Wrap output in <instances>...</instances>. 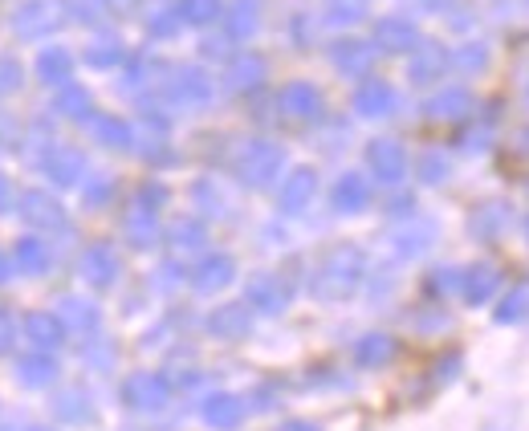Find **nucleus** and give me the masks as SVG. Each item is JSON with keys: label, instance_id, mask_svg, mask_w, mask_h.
<instances>
[{"label": "nucleus", "instance_id": "nucleus-21", "mask_svg": "<svg viewBox=\"0 0 529 431\" xmlns=\"http://www.w3.org/2000/svg\"><path fill=\"white\" fill-rule=\"evenodd\" d=\"M216 13H220V0H184V9H180V17H188V21H196V25L212 21Z\"/></svg>", "mask_w": 529, "mask_h": 431}, {"label": "nucleus", "instance_id": "nucleus-9", "mask_svg": "<svg viewBox=\"0 0 529 431\" xmlns=\"http://www.w3.org/2000/svg\"><path fill=\"white\" fill-rule=\"evenodd\" d=\"M367 196H371V188H367L363 175H346L338 188H334V204H338L342 212H359V208L367 204Z\"/></svg>", "mask_w": 529, "mask_h": 431}, {"label": "nucleus", "instance_id": "nucleus-4", "mask_svg": "<svg viewBox=\"0 0 529 431\" xmlns=\"http://www.w3.org/2000/svg\"><path fill=\"white\" fill-rule=\"evenodd\" d=\"M314 188H318V179H314V171H293V175L285 179V188H281V204H285L289 212H302V208L310 204V196H314Z\"/></svg>", "mask_w": 529, "mask_h": 431}, {"label": "nucleus", "instance_id": "nucleus-24", "mask_svg": "<svg viewBox=\"0 0 529 431\" xmlns=\"http://www.w3.org/2000/svg\"><path fill=\"white\" fill-rule=\"evenodd\" d=\"M98 135H102L110 147H127V143H131V131L123 127L119 118H98Z\"/></svg>", "mask_w": 529, "mask_h": 431}, {"label": "nucleus", "instance_id": "nucleus-29", "mask_svg": "<svg viewBox=\"0 0 529 431\" xmlns=\"http://www.w3.org/2000/svg\"><path fill=\"white\" fill-rule=\"evenodd\" d=\"M391 354H395V342H391V338H371V342L363 346V362H375V358L383 362V358H391Z\"/></svg>", "mask_w": 529, "mask_h": 431}, {"label": "nucleus", "instance_id": "nucleus-16", "mask_svg": "<svg viewBox=\"0 0 529 431\" xmlns=\"http://www.w3.org/2000/svg\"><path fill=\"white\" fill-rule=\"evenodd\" d=\"M261 74H265V66H261V57H241L237 66H232V86L237 90H245V86H257L261 82Z\"/></svg>", "mask_w": 529, "mask_h": 431}, {"label": "nucleus", "instance_id": "nucleus-11", "mask_svg": "<svg viewBox=\"0 0 529 431\" xmlns=\"http://www.w3.org/2000/svg\"><path fill=\"white\" fill-rule=\"evenodd\" d=\"M163 383L159 379H151V375H139V379H131L127 383V399L135 403V407H159L163 403Z\"/></svg>", "mask_w": 529, "mask_h": 431}, {"label": "nucleus", "instance_id": "nucleus-7", "mask_svg": "<svg viewBox=\"0 0 529 431\" xmlns=\"http://www.w3.org/2000/svg\"><path fill=\"white\" fill-rule=\"evenodd\" d=\"M277 106H285V114H293V118H314L318 114V94H314V86H285Z\"/></svg>", "mask_w": 529, "mask_h": 431}, {"label": "nucleus", "instance_id": "nucleus-20", "mask_svg": "<svg viewBox=\"0 0 529 431\" xmlns=\"http://www.w3.org/2000/svg\"><path fill=\"white\" fill-rule=\"evenodd\" d=\"M228 273H232V261H224V257H220V261H208V265L200 269L196 285H200V289H216V285L228 281Z\"/></svg>", "mask_w": 529, "mask_h": 431}, {"label": "nucleus", "instance_id": "nucleus-2", "mask_svg": "<svg viewBox=\"0 0 529 431\" xmlns=\"http://www.w3.org/2000/svg\"><path fill=\"white\" fill-rule=\"evenodd\" d=\"M21 216H25L29 224H37V228L66 224V212H62V204H57L53 196H45V192H29V196L21 200Z\"/></svg>", "mask_w": 529, "mask_h": 431}, {"label": "nucleus", "instance_id": "nucleus-32", "mask_svg": "<svg viewBox=\"0 0 529 431\" xmlns=\"http://www.w3.org/2000/svg\"><path fill=\"white\" fill-rule=\"evenodd\" d=\"M424 171H428V175H424V179H440V175H444V171H448V167H444V163H440V159H436V155H432V159H424Z\"/></svg>", "mask_w": 529, "mask_h": 431}, {"label": "nucleus", "instance_id": "nucleus-28", "mask_svg": "<svg viewBox=\"0 0 529 431\" xmlns=\"http://www.w3.org/2000/svg\"><path fill=\"white\" fill-rule=\"evenodd\" d=\"M57 106H62L66 114H90V94L86 90H66Z\"/></svg>", "mask_w": 529, "mask_h": 431}, {"label": "nucleus", "instance_id": "nucleus-10", "mask_svg": "<svg viewBox=\"0 0 529 431\" xmlns=\"http://www.w3.org/2000/svg\"><path fill=\"white\" fill-rule=\"evenodd\" d=\"M37 70H41L45 82H66L74 74V61H70L66 49H45L41 61H37Z\"/></svg>", "mask_w": 529, "mask_h": 431}, {"label": "nucleus", "instance_id": "nucleus-25", "mask_svg": "<svg viewBox=\"0 0 529 431\" xmlns=\"http://www.w3.org/2000/svg\"><path fill=\"white\" fill-rule=\"evenodd\" d=\"M21 379H25L29 387L49 383V379H53V362H49V358H29V362H25V371H21Z\"/></svg>", "mask_w": 529, "mask_h": 431}, {"label": "nucleus", "instance_id": "nucleus-12", "mask_svg": "<svg viewBox=\"0 0 529 431\" xmlns=\"http://www.w3.org/2000/svg\"><path fill=\"white\" fill-rule=\"evenodd\" d=\"M334 61H338L342 70L363 74V70L371 66V45H363V41H342V45L334 49Z\"/></svg>", "mask_w": 529, "mask_h": 431}, {"label": "nucleus", "instance_id": "nucleus-38", "mask_svg": "<svg viewBox=\"0 0 529 431\" xmlns=\"http://www.w3.org/2000/svg\"><path fill=\"white\" fill-rule=\"evenodd\" d=\"M5 192H9V188H5V179H0V204H5Z\"/></svg>", "mask_w": 529, "mask_h": 431}, {"label": "nucleus", "instance_id": "nucleus-1", "mask_svg": "<svg viewBox=\"0 0 529 431\" xmlns=\"http://www.w3.org/2000/svg\"><path fill=\"white\" fill-rule=\"evenodd\" d=\"M57 25V5L53 0H29V5L17 13V33L25 37H41Z\"/></svg>", "mask_w": 529, "mask_h": 431}, {"label": "nucleus", "instance_id": "nucleus-5", "mask_svg": "<svg viewBox=\"0 0 529 431\" xmlns=\"http://www.w3.org/2000/svg\"><path fill=\"white\" fill-rule=\"evenodd\" d=\"M371 167L379 171V179H399V175H403V167H407V155H403V147H399V143L383 139V143H375V147H371Z\"/></svg>", "mask_w": 529, "mask_h": 431}, {"label": "nucleus", "instance_id": "nucleus-35", "mask_svg": "<svg viewBox=\"0 0 529 431\" xmlns=\"http://www.w3.org/2000/svg\"><path fill=\"white\" fill-rule=\"evenodd\" d=\"M5 139H9V118L0 114V147H5Z\"/></svg>", "mask_w": 529, "mask_h": 431}, {"label": "nucleus", "instance_id": "nucleus-23", "mask_svg": "<svg viewBox=\"0 0 529 431\" xmlns=\"http://www.w3.org/2000/svg\"><path fill=\"white\" fill-rule=\"evenodd\" d=\"M493 285H497V273L493 269H473V273L464 277V293L468 297H485Z\"/></svg>", "mask_w": 529, "mask_h": 431}, {"label": "nucleus", "instance_id": "nucleus-36", "mask_svg": "<svg viewBox=\"0 0 529 431\" xmlns=\"http://www.w3.org/2000/svg\"><path fill=\"white\" fill-rule=\"evenodd\" d=\"M285 431H318V427H310V423H289Z\"/></svg>", "mask_w": 529, "mask_h": 431}, {"label": "nucleus", "instance_id": "nucleus-22", "mask_svg": "<svg viewBox=\"0 0 529 431\" xmlns=\"http://www.w3.org/2000/svg\"><path fill=\"white\" fill-rule=\"evenodd\" d=\"M334 21H359L367 13V0H326Z\"/></svg>", "mask_w": 529, "mask_h": 431}, {"label": "nucleus", "instance_id": "nucleus-8", "mask_svg": "<svg viewBox=\"0 0 529 431\" xmlns=\"http://www.w3.org/2000/svg\"><path fill=\"white\" fill-rule=\"evenodd\" d=\"M355 106H359L363 114H391V110H395V90H391L387 82H367V86L359 90Z\"/></svg>", "mask_w": 529, "mask_h": 431}, {"label": "nucleus", "instance_id": "nucleus-26", "mask_svg": "<svg viewBox=\"0 0 529 431\" xmlns=\"http://www.w3.org/2000/svg\"><path fill=\"white\" fill-rule=\"evenodd\" d=\"M253 25H257V17H253V5H249V0H241V5H237V17H232V37H245V33H253Z\"/></svg>", "mask_w": 529, "mask_h": 431}, {"label": "nucleus", "instance_id": "nucleus-27", "mask_svg": "<svg viewBox=\"0 0 529 431\" xmlns=\"http://www.w3.org/2000/svg\"><path fill=\"white\" fill-rule=\"evenodd\" d=\"M17 82H21V66H17L13 57H0V94L17 90Z\"/></svg>", "mask_w": 529, "mask_h": 431}, {"label": "nucleus", "instance_id": "nucleus-15", "mask_svg": "<svg viewBox=\"0 0 529 431\" xmlns=\"http://www.w3.org/2000/svg\"><path fill=\"white\" fill-rule=\"evenodd\" d=\"M25 330H29L33 342H41V346H49V342L57 346V342H62V326H57L49 314H33V318L25 322Z\"/></svg>", "mask_w": 529, "mask_h": 431}, {"label": "nucleus", "instance_id": "nucleus-14", "mask_svg": "<svg viewBox=\"0 0 529 431\" xmlns=\"http://www.w3.org/2000/svg\"><path fill=\"white\" fill-rule=\"evenodd\" d=\"M440 70H444V49H436V45L420 49V57L411 61V74H416V82H432Z\"/></svg>", "mask_w": 529, "mask_h": 431}, {"label": "nucleus", "instance_id": "nucleus-17", "mask_svg": "<svg viewBox=\"0 0 529 431\" xmlns=\"http://www.w3.org/2000/svg\"><path fill=\"white\" fill-rule=\"evenodd\" d=\"M468 106H473V98H468L464 90H448L444 98H436V102H432L436 118H460V114H468Z\"/></svg>", "mask_w": 529, "mask_h": 431}, {"label": "nucleus", "instance_id": "nucleus-34", "mask_svg": "<svg viewBox=\"0 0 529 431\" xmlns=\"http://www.w3.org/2000/svg\"><path fill=\"white\" fill-rule=\"evenodd\" d=\"M9 346V318H0V350Z\"/></svg>", "mask_w": 529, "mask_h": 431}, {"label": "nucleus", "instance_id": "nucleus-3", "mask_svg": "<svg viewBox=\"0 0 529 431\" xmlns=\"http://www.w3.org/2000/svg\"><path fill=\"white\" fill-rule=\"evenodd\" d=\"M277 167H281V151H277V147H269V143L249 147V155H245V163H241L245 179H253V183H265Z\"/></svg>", "mask_w": 529, "mask_h": 431}, {"label": "nucleus", "instance_id": "nucleus-19", "mask_svg": "<svg viewBox=\"0 0 529 431\" xmlns=\"http://www.w3.org/2000/svg\"><path fill=\"white\" fill-rule=\"evenodd\" d=\"M237 419H241V403L237 399H212L208 403V423L228 427V423H237Z\"/></svg>", "mask_w": 529, "mask_h": 431}, {"label": "nucleus", "instance_id": "nucleus-18", "mask_svg": "<svg viewBox=\"0 0 529 431\" xmlns=\"http://www.w3.org/2000/svg\"><path fill=\"white\" fill-rule=\"evenodd\" d=\"M49 171L62 179V183H70V179H78V171H82V159L74 155V151H53L49 155Z\"/></svg>", "mask_w": 529, "mask_h": 431}, {"label": "nucleus", "instance_id": "nucleus-31", "mask_svg": "<svg viewBox=\"0 0 529 431\" xmlns=\"http://www.w3.org/2000/svg\"><path fill=\"white\" fill-rule=\"evenodd\" d=\"M123 53H119V45H114V49H94L90 53V61H94V66H110V61H119Z\"/></svg>", "mask_w": 529, "mask_h": 431}, {"label": "nucleus", "instance_id": "nucleus-30", "mask_svg": "<svg viewBox=\"0 0 529 431\" xmlns=\"http://www.w3.org/2000/svg\"><path fill=\"white\" fill-rule=\"evenodd\" d=\"M17 261H21V265H29V269H41L45 249H41L37 240H29V244H21V249H17Z\"/></svg>", "mask_w": 529, "mask_h": 431}, {"label": "nucleus", "instance_id": "nucleus-13", "mask_svg": "<svg viewBox=\"0 0 529 431\" xmlns=\"http://www.w3.org/2000/svg\"><path fill=\"white\" fill-rule=\"evenodd\" d=\"M212 330H220V334H228V338L245 334V330H249V310H245V305H228V310H220V314L212 318Z\"/></svg>", "mask_w": 529, "mask_h": 431}, {"label": "nucleus", "instance_id": "nucleus-6", "mask_svg": "<svg viewBox=\"0 0 529 431\" xmlns=\"http://www.w3.org/2000/svg\"><path fill=\"white\" fill-rule=\"evenodd\" d=\"M375 41H379L383 49H416V29H411V21L387 17V21H379Z\"/></svg>", "mask_w": 529, "mask_h": 431}, {"label": "nucleus", "instance_id": "nucleus-37", "mask_svg": "<svg viewBox=\"0 0 529 431\" xmlns=\"http://www.w3.org/2000/svg\"><path fill=\"white\" fill-rule=\"evenodd\" d=\"M9 277V265H5V257H0V281H5Z\"/></svg>", "mask_w": 529, "mask_h": 431}, {"label": "nucleus", "instance_id": "nucleus-33", "mask_svg": "<svg viewBox=\"0 0 529 431\" xmlns=\"http://www.w3.org/2000/svg\"><path fill=\"white\" fill-rule=\"evenodd\" d=\"M106 5H110V9H119V13H127V9L139 5V0H106Z\"/></svg>", "mask_w": 529, "mask_h": 431}]
</instances>
